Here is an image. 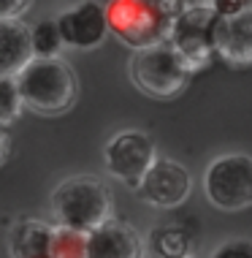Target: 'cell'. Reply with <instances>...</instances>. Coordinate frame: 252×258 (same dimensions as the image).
<instances>
[{"label": "cell", "instance_id": "1", "mask_svg": "<svg viewBox=\"0 0 252 258\" xmlns=\"http://www.w3.org/2000/svg\"><path fill=\"white\" fill-rule=\"evenodd\" d=\"M14 79L22 103L44 117L62 114L79 98V79L60 57H33Z\"/></svg>", "mask_w": 252, "mask_h": 258}, {"label": "cell", "instance_id": "2", "mask_svg": "<svg viewBox=\"0 0 252 258\" xmlns=\"http://www.w3.org/2000/svg\"><path fill=\"white\" fill-rule=\"evenodd\" d=\"M111 190L98 177L76 174L60 182L52 193V215L57 226L93 231L111 218Z\"/></svg>", "mask_w": 252, "mask_h": 258}, {"label": "cell", "instance_id": "3", "mask_svg": "<svg viewBox=\"0 0 252 258\" xmlns=\"http://www.w3.org/2000/svg\"><path fill=\"white\" fill-rule=\"evenodd\" d=\"M130 82L152 98H174L187 87L195 68L171 41L141 46L130 57Z\"/></svg>", "mask_w": 252, "mask_h": 258}, {"label": "cell", "instance_id": "4", "mask_svg": "<svg viewBox=\"0 0 252 258\" xmlns=\"http://www.w3.org/2000/svg\"><path fill=\"white\" fill-rule=\"evenodd\" d=\"M109 33L122 44L141 49L168 41L174 27V11L165 0H111L106 9Z\"/></svg>", "mask_w": 252, "mask_h": 258}, {"label": "cell", "instance_id": "5", "mask_svg": "<svg viewBox=\"0 0 252 258\" xmlns=\"http://www.w3.org/2000/svg\"><path fill=\"white\" fill-rule=\"evenodd\" d=\"M204 193L222 212L252 207V155L228 152L212 160L204 174Z\"/></svg>", "mask_w": 252, "mask_h": 258}, {"label": "cell", "instance_id": "6", "mask_svg": "<svg viewBox=\"0 0 252 258\" xmlns=\"http://www.w3.org/2000/svg\"><path fill=\"white\" fill-rule=\"evenodd\" d=\"M155 158V139L144 131H120L103 147V163H106L109 174L133 190L141 185L144 174L149 171Z\"/></svg>", "mask_w": 252, "mask_h": 258}, {"label": "cell", "instance_id": "7", "mask_svg": "<svg viewBox=\"0 0 252 258\" xmlns=\"http://www.w3.org/2000/svg\"><path fill=\"white\" fill-rule=\"evenodd\" d=\"M217 11L212 9H190L179 14L171 27V41L177 49L187 57V62L198 71L204 68L209 57L214 54V27H217Z\"/></svg>", "mask_w": 252, "mask_h": 258}, {"label": "cell", "instance_id": "8", "mask_svg": "<svg viewBox=\"0 0 252 258\" xmlns=\"http://www.w3.org/2000/svg\"><path fill=\"white\" fill-rule=\"evenodd\" d=\"M190 171L177 160H157L149 166V171L144 174L141 185L136 187L141 193V199L146 204L157 207V209H174L182 207L190 196Z\"/></svg>", "mask_w": 252, "mask_h": 258}, {"label": "cell", "instance_id": "9", "mask_svg": "<svg viewBox=\"0 0 252 258\" xmlns=\"http://www.w3.org/2000/svg\"><path fill=\"white\" fill-rule=\"evenodd\" d=\"M54 22H57L62 44L73 49H95L109 36L106 9L101 3H79L76 9H68L60 17H54Z\"/></svg>", "mask_w": 252, "mask_h": 258}, {"label": "cell", "instance_id": "10", "mask_svg": "<svg viewBox=\"0 0 252 258\" xmlns=\"http://www.w3.org/2000/svg\"><path fill=\"white\" fill-rule=\"evenodd\" d=\"M214 52L236 68L252 66V9L217 19Z\"/></svg>", "mask_w": 252, "mask_h": 258}, {"label": "cell", "instance_id": "11", "mask_svg": "<svg viewBox=\"0 0 252 258\" xmlns=\"http://www.w3.org/2000/svg\"><path fill=\"white\" fill-rule=\"evenodd\" d=\"M87 258H144V239L133 226L109 218L87 231Z\"/></svg>", "mask_w": 252, "mask_h": 258}, {"label": "cell", "instance_id": "12", "mask_svg": "<svg viewBox=\"0 0 252 258\" xmlns=\"http://www.w3.org/2000/svg\"><path fill=\"white\" fill-rule=\"evenodd\" d=\"M30 60V27L22 19H0V76H17Z\"/></svg>", "mask_w": 252, "mask_h": 258}, {"label": "cell", "instance_id": "13", "mask_svg": "<svg viewBox=\"0 0 252 258\" xmlns=\"http://www.w3.org/2000/svg\"><path fill=\"white\" fill-rule=\"evenodd\" d=\"M52 228L54 226H49L44 220H36V218L19 220L9 234L11 258H49Z\"/></svg>", "mask_w": 252, "mask_h": 258}, {"label": "cell", "instance_id": "14", "mask_svg": "<svg viewBox=\"0 0 252 258\" xmlns=\"http://www.w3.org/2000/svg\"><path fill=\"white\" fill-rule=\"evenodd\" d=\"M49 258H87V234L68 226H54Z\"/></svg>", "mask_w": 252, "mask_h": 258}, {"label": "cell", "instance_id": "15", "mask_svg": "<svg viewBox=\"0 0 252 258\" xmlns=\"http://www.w3.org/2000/svg\"><path fill=\"white\" fill-rule=\"evenodd\" d=\"M30 44H33V57H57L62 44L57 22L54 19H44L30 30Z\"/></svg>", "mask_w": 252, "mask_h": 258}, {"label": "cell", "instance_id": "16", "mask_svg": "<svg viewBox=\"0 0 252 258\" xmlns=\"http://www.w3.org/2000/svg\"><path fill=\"white\" fill-rule=\"evenodd\" d=\"M22 95H19L14 76H0V125H11L22 114Z\"/></svg>", "mask_w": 252, "mask_h": 258}, {"label": "cell", "instance_id": "17", "mask_svg": "<svg viewBox=\"0 0 252 258\" xmlns=\"http://www.w3.org/2000/svg\"><path fill=\"white\" fill-rule=\"evenodd\" d=\"M160 258H185L187 255V236L179 228H163L152 236Z\"/></svg>", "mask_w": 252, "mask_h": 258}, {"label": "cell", "instance_id": "18", "mask_svg": "<svg viewBox=\"0 0 252 258\" xmlns=\"http://www.w3.org/2000/svg\"><path fill=\"white\" fill-rule=\"evenodd\" d=\"M212 258H252V239H225L214 247Z\"/></svg>", "mask_w": 252, "mask_h": 258}, {"label": "cell", "instance_id": "19", "mask_svg": "<svg viewBox=\"0 0 252 258\" xmlns=\"http://www.w3.org/2000/svg\"><path fill=\"white\" fill-rule=\"evenodd\" d=\"M30 6L33 0H0V19H22Z\"/></svg>", "mask_w": 252, "mask_h": 258}, {"label": "cell", "instance_id": "20", "mask_svg": "<svg viewBox=\"0 0 252 258\" xmlns=\"http://www.w3.org/2000/svg\"><path fill=\"white\" fill-rule=\"evenodd\" d=\"M6 155H9V136L3 134V125H0V163L6 160Z\"/></svg>", "mask_w": 252, "mask_h": 258}, {"label": "cell", "instance_id": "21", "mask_svg": "<svg viewBox=\"0 0 252 258\" xmlns=\"http://www.w3.org/2000/svg\"><path fill=\"white\" fill-rule=\"evenodd\" d=\"M185 258H187V255H185Z\"/></svg>", "mask_w": 252, "mask_h": 258}]
</instances>
